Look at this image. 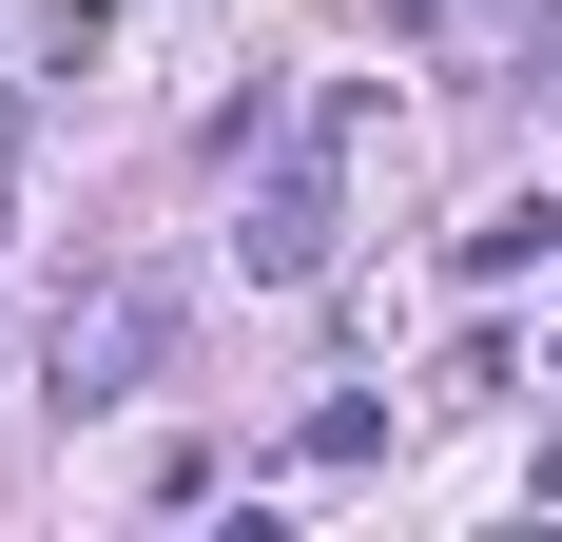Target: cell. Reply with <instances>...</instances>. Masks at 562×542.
<instances>
[{
	"label": "cell",
	"instance_id": "obj_1",
	"mask_svg": "<svg viewBox=\"0 0 562 542\" xmlns=\"http://www.w3.org/2000/svg\"><path fill=\"white\" fill-rule=\"evenodd\" d=\"M330 233H349V98L311 116V136H272V156H252L233 271H252V291H311V271H330Z\"/></svg>",
	"mask_w": 562,
	"mask_h": 542
},
{
	"label": "cell",
	"instance_id": "obj_2",
	"mask_svg": "<svg viewBox=\"0 0 562 542\" xmlns=\"http://www.w3.org/2000/svg\"><path fill=\"white\" fill-rule=\"evenodd\" d=\"M156 349H175V271H98V291H58V329H40L58 407H116V387H156Z\"/></svg>",
	"mask_w": 562,
	"mask_h": 542
},
{
	"label": "cell",
	"instance_id": "obj_3",
	"mask_svg": "<svg viewBox=\"0 0 562 542\" xmlns=\"http://www.w3.org/2000/svg\"><path fill=\"white\" fill-rule=\"evenodd\" d=\"M447 252H465V291H505V271H543V252H562V214H543V194H505V214H465Z\"/></svg>",
	"mask_w": 562,
	"mask_h": 542
},
{
	"label": "cell",
	"instance_id": "obj_4",
	"mask_svg": "<svg viewBox=\"0 0 562 542\" xmlns=\"http://www.w3.org/2000/svg\"><path fill=\"white\" fill-rule=\"evenodd\" d=\"M98 39H116V0H40V78H78Z\"/></svg>",
	"mask_w": 562,
	"mask_h": 542
},
{
	"label": "cell",
	"instance_id": "obj_5",
	"mask_svg": "<svg viewBox=\"0 0 562 542\" xmlns=\"http://www.w3.org/2000/svg\"><path fill=\"white\" fill-rule=\"evenodd\" d=\"M20 116H40V98H20V78H0V194H20Z\"/></svg>",
	"mask_w": 562,
	"mask_h": 542
},
{
	"label": "cell",
	"instance_id": "obj_6",
	"mask_svg": "<svg viewBox=\"0 0 562 542\" xmlns=\"http://www.w3.org/2000/svg\"><path fill=\"white\" fill-rule=\"evenodd\" d=\"M543 504H562V427H543Z\"/></svg>",
	"mask_w": 562,
	"mask_h": 542
}]
</instances>
